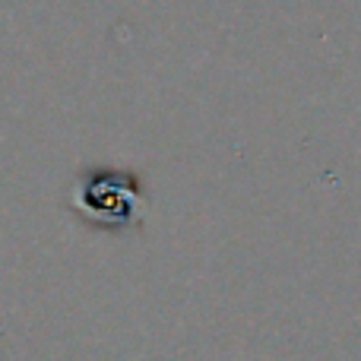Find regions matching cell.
I'll use <instances>...</instances> for the list:
<instances>
[{"label":"cell","instance_id":"obj_1","mask_svg":"<svg viewBox=\"0 0 361 361\" xmlns=\"http://www.w3.org/2000/svg\"><path fill=\"white\" fill-rule=\"evenodd\" d=\"M149 203L146 180L130 169H92L76 171L70 187V209L80 222L99 231H127L143 222V206Z\"/></svg>","mask_w":361,"mask_h":361}]
</instances>
